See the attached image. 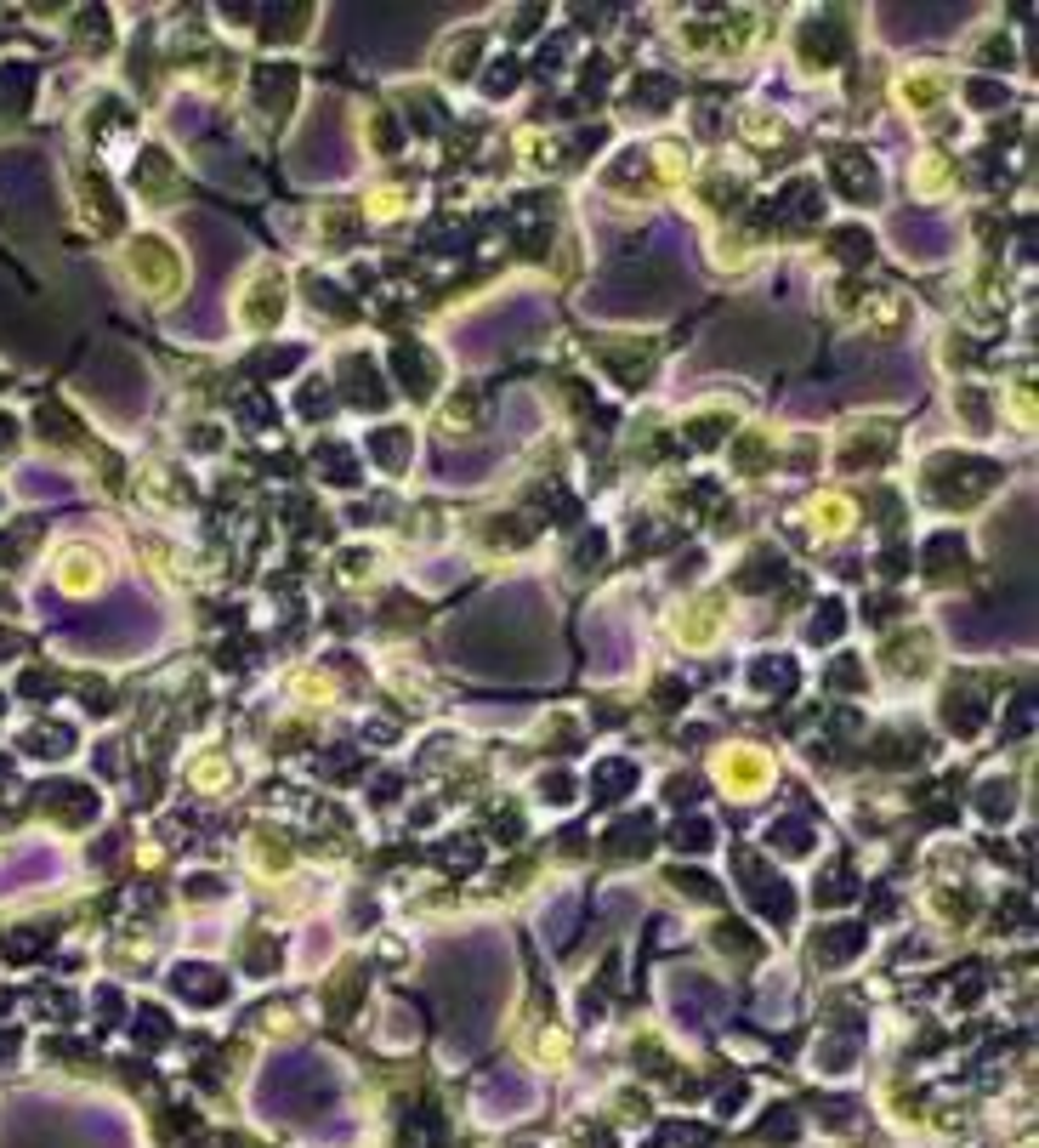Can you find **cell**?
Returning <instances> with one entry per match:
<instances>
[{"label": "cell", "instance_id": "6da1fadb", "mask_svg": "<svg viewBox=\"0 0 1039 1148\" xmlns=\"http://www.w3.org/2000/svg\"><path fill=\"white\" fill-rule=\"evenodd\" d=\"M830 171H835L840 188H847V200H875V165H869L864 153L835 148V153H830Z\"/></svg>", "mask_w": 1039, "mask_h": 1148}, {"label": "cell", "instance_id": "7a4b0ae2", "mask_svg": "<svg viewBox=\"0 0 1039 1148\" xmlns=\"http://www.w3.org/2000/svg\"><path fill=\"white\" fill-rule=\"evenodd\" d=\"M398 370H403V387H410L415 398H427V393H432V358H427V353L403 347V353H398Z\"/></svg>", "mask_w": 1039, "mask_h": 1148}, {"label": "cell", "instance_id": "3957f363", "mask_svg": "<svg viewBox=\"0 0 1039 1148\" xmlns=\"http://www.w3.org/2000/svg\"><path fill=\"white\" fill-rule=\"evenodd\" d=\"M35 540H40V517H23L18 529L0 535V563H23V552H29Z\"/></svg>", "mask_w": 1039, "mask_h": 1148}, {"label": "cell", "instance_id": "277c9868", "mask_svg": "<svg viewBox=\"0 0 1039 1148\" xmlns=\"http://www.w3.org/2000/svg\"><path fill=\"white\" fill-rule=\"evenodd\" d=\"M75 739H68V727H35L29 734V751H40V756H63Z\"/></svg>", "mask_w": 1039, "mask_h": 1148}, {"label": "cell", "instance_id": "5b68a950", "mask_svg": "<svg viewBox=\"0 0 1039 1148\" xmlns=\"http://www.w3.org/2000/svg\"><path fill=\"white\" fill-rule=\"evenodd\" d=\"M597 779H602V796L614 802V796H625V791H630V762H608Z\"/></svg>", "mask_w": 1039, "mask_h": 1148}, {"label": "cell", "instance_id": "8992f818", "mask_svg": "<svg viewBox=\"0 0 1039 1148\" xmlns=\"http://www.w3.org/2000/svg\"><path fill=\"white\" fill-rule=\"evenodd\" d=\"M677 847H693V853H699V847H710V824H705V819L682 824V831H677Z\"/></svg>", "mask_w": 1039, "mask_h": 1148}, {"label": "cell", "instance_id": "52a82bcc", "mask_svg": "<svg viewBox=\"0 0 1039 1148\" xmlns=\"http://www.w3.org/2000/svg\"><path fill=\"white\" fill-rule=\"evenodd\" d=\"M12 649H18V637H12V632H0V660H6Z\"/></svg>", "mask_w": 1039, "mask_h": 1148}]
</instances>
